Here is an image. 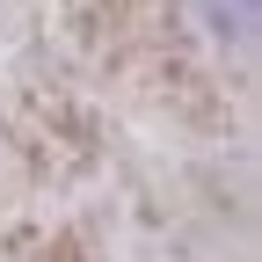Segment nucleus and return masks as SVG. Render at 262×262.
Here are the masks:
<instances>
[]
</instances>
